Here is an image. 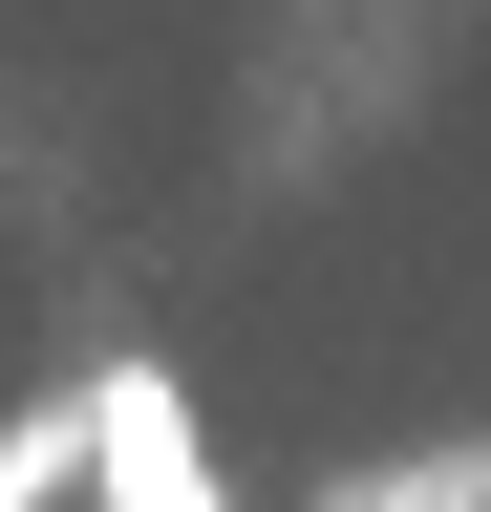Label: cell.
<instances>
[{"label": "cell", "instance_id": "obj_1", "mask_svg": "<svg viewBox=\"0 0 491 512\" xmlns=\"http://www.w3.org/2000/svg\"><path fill=\"white\" fill-rule=\"evenodd\" d=\"M86 491H107V512H235V491H214V448H193V384H171V363H107V384H86Z\"/></svg>", "mask_w": 491, "mask_h": 512}, {"label": "cell", "instance_id": "obj_2", "mask_svg": "<svg viewBox=\"0 0 491 512\" xmlns=\"http://www.w3.org/2000/svg\"><path fill=\"white\" fill-rule=\"evenodd\" d=\"M65 470H86V406H65V427H0V512H43Z\"/></svg>", "mask_w": 491, "mask_h": 512}]
</instances>
